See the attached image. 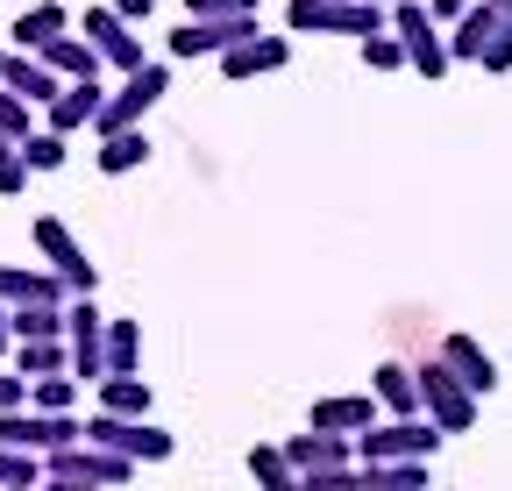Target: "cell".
I'll use <instances>...</instances> for the list:
<instances>
[{"label":"cell","mask_w":512,"mask_h":491,"mask_svg":"<svg viewBox=\"0 0 512 491\" xmlns=\"http://www.w3.org/2000/svg\"><path fill=\"white\" fill-rule=\"evenodd\" d=\"M79 36L100 50L107 72H136V65H143V36H136V22H128L121 8H86V15H79Z\"/></svg>","instance_id":"cell-9"},{"label":"cell","mask_w":512,"mask_h":491,"mask_svg":"<svg viewBox=\"0 0 512 491\" xmlns=\"http://www.w3.org/2000/svg\"><path fill=\"white\" fill-rule=\"evenodd\" d=\"M185 15H256V0H185Z\"/></svg>","instance_id":"cell-33"},{"label":"cell","mask_w":512,"mask_h":491,"mask_svg":"<svg viewBox=\"0 0 512 491\" xmlns=\"http://www.w3.org/2000/svg\"><path fill=\"white\" fill-rule=\"evenodd\" d=\"M72 399H79V378H72V371L29 378V406H43V413H72Z\"/></svg>","instance_id":"cell-24"},{"label":"cell","mask_w":512,"mask_h":491,"mask_svg":"<svg viewBox=\"0 0 512 491\" xmlns=\"http://www.w3.org/2000/svg\"><path fill=\"white\" fill-rule=\"evenodd\" d=\"M491 8H498V15H512V0H491Z\"/></svg>","instance_id":"cell-37"},{"label":"cell","mask_w":512,"mask_h":491,"mask_svg":"<svg viewBox=\"0 0 512 491\" xmlns=\"http://www.w3.org/2000/svg\"><path fill=\"white\" fill-rule=\"evenodd\" d=\"M463 8H470V0H427V15H434V22H441V29H448V22H456V15H463Z\"/></svg>","instance_id":"cell-34"},{"label":"cell","mask_w":512,"mask_h":491,"mask_svg":"<svg viewBox=\"0 0 512 491\" xmlns=\"http://www.w3.org/2000/svg\"><path fill=\"white\" fill-rule=\"evenodd\" d=\"M370 392H377L384 413H420V378H413V363H399V356H384L370 371Z\"/></svg>","instance_id":"cell-18"},{"label":"cell","mask_w":512,"mask_h":491,"mask_svg":"<svg viewBox=\"0 0 512 491\" xmlns=\"http://www.w3.org/2000/svg\"><path fill=\"white\" fill-rule=\"evenodd\" d=\"M413 378H420V413L441 427V435H470V427H477V392L448 371L441 349H434L427 363H413Z\"/></svg>","instance_id":"cell-2"},{"label":"cell","mask_w":512,"mask_h":491,"mask_svg":"<svg viewBox=\"0 0 512 491\" xmlns=\"http://www.w3.org/2000/svg\"><path fill=\"white\" fill-rule=\"evenodd\" d=\"M100 100H107V86H100V79H64V86H57V100H50L43 114H50V129H57V136H79V129H93Z\"/></svg>","instance_id":"cell-12"},{"label":"cell","mask_w":512,"mask_h":491,"mask_svg":"<svg viewBox=\"0 0 512 491\" xmlns=\"http://www.w3.org/2000/svg\"><path fill=\"white\" fill-rule=\"evenodd\" d=\"M349 449H356V435H328V427H306V435L285 442V456H292V470H299L306 491H349L356 484Z\"/></svg>","instance_id":"cell-1"},{"label":"cell","mask_w":512,"mask_h":491,"mask_svg":"<svg viewBox=\"0 0 512 491\" xmlns=\"http://www.w3.org/2000/svg\"><path fill=\"white\" fill-rule=\"evenodd\" d=\"M128 477H136V456L100 449V442H86V435L43 456V484H57V491H72V484H128Z\"/></svg>","instance_id":"cell-3"},{"label":"cell","mask_w":512,"mask_h":491,"mask_svg":"<svg viewBox=\"0 0 512 491\" xmlns=\"http://www.w3.org/2000/svg\"><path fill=\"white\" fill-rule=\"evenodd\" d=\"M477 65H484V72H491V79H505V72H512V15H505V22H498V36H491V43H484V57H477Z\"/></svg>","instance_id":"cell-31"},{"label":"cell","mask_w":512,"mask_h":491,"mask_svg":"<svg viewBox=\"0 0 512 491\" xmlns=\"http://www.w3.org/2000/svg\"><path fill=\"white\" fill-rule=\"evenodd\" d=\"M363 65H370V72H406V43H399V29H370V36H363Z\"/></svg>","instance_id":"cell-27"},{"label":"cell","mask_w":512,"mask_h":491,"mask_svg":"<svg viewBox=\"0 0 512 491\" xmlns=\"http://www.w3.org/2000/svg\"><path fill=\"white\" fill-rule=\"evenodd\" d=\"M29 235H36V257H43L64 285H72V292H93V285H100V271H93V264H86V250H79V235L64 228L57 214H36V228H29Z\"/></svg>","instance_id":"cell-10"},{"label":"cell","mask_w":512,"mask_h":491,"mask_svg":"<svg viewBox=\"0 0 512 491\" xmlns=\"http://www.w3.org/2000/svg\"><path fill=\"white\" fill-rule=\"evenodd\" d=\"M143 363V328L136 321H107V371H136Z\"/></svg>","instance_id":"cell-26"},{"label":"cell","mask_w":512,"mask_h":491,"mask_svg":"<svg viewBox=\"0 0 512 491\" xmlns=\"http://www.w3.org/2000/svg\"><path fill=\"white\" fill-rule=\"evenodd\" d=\"M356 484H377V491H420V484H427V456H399V463H356Z\"/></svg>","instance_id":"cell-20"},{"label":"cell","mask_w":512,"mask_h":491,"mask_svg":"<svg viewBox=\"0 0 512 491\" xmlns=\"http://www.w3.org/2000/svg\"><path fill=\"white\" fill-rule=\"evenodd\" d=\"M441 356H448V371H456L477 399L498 392V363H491V349H484L477 335H463V328H456V335H441Z\"/></svg>","instance_id":"cell-14"},{"label":"cell","mask_w":512,"mask_h":491,"mask_svg":"<svg viewBox=\"0 0 512 491\" xmlns=\"http://www.w3.org/2000/svg\"><path fill=\"white\" fill-rule=\"evenodd\" d=\"M64 143H72V136L29 129V136H22V164H29V171H57V164H64Z\"/></svg>","instance_id":"cell-28"},{"label":"cell","mask_w":512,"mask_h":491,"mask_svg":"<svg viewBox=\"0 0 512 491\" xmlns=\"http://www.w3.org/2000/svg\"><path fill=\"white\" fill-rule=\"evenodd\" d=\"M285 65H292V36H264V29H249L242 43L221 50V72H228V79H271V72H285Z\"/></svg>","instance_id":"cell-11"},{"label":"cell","mask_w":512,"mask_h":491,"mask_svg":"<svg viewBox=\"0 0 512 491\" xmlns=\"http://www.w3.org/2000/svg\"><path fill=\"white\" fill-rule=\"evenodd\" d=\"M448 435L427 420V413H392V420H370L356 435V456L363 463H399V456H434Z\"/></svg>","instance_id":"cell-5"},{"label":"cell","mask_w":512,"mask_h":491,"mask_svg":"<svg viewBox=\"0 0 512 491\" xmlns=\"http://www.w3.org/2000/svg\"><path fill=\"white\" fill-rule=\"evenodd\" d=\"M0 484H8V491L43 484V456H36V449H15V442H0Z\"/></svg>","instance_id":"cell-25"},{"label":"cell","mask_w":512,"mask_h":491,"mask_svg":"<svg viewBox=\"0 0 512 491\" xmlns=\"http://www.w3.org/2000/svg\"><path fill=\"white\" fill-rule=\"evenodd\" d=\"M86 442H100V449H121V456H136V463H164V456L178 449V442L164 435V427H150L143 413H107V406L86 420Z\"/></svg>","instance_id":"cell-8"},{"label":"cell","mask_w":512,"mask_h":491,"mask_svg":"<svg viewBox=\"0 0 512 491\" xmlns=\"http://www.w3.org/2000/svg\"><path fill=\"white\" fill-rule=\"evenodd\" d=\"M249 477L264 484V491H299V470H292V456L278 442H256L249 449Z\"/></svg>","instance_id":"cell-22"},{"label":"cell","mask_w":512,"mask_h":491,"mask_svg":"<svg viewBox=\"0 0 512 491\" xmlns=\"http://www.w3.org/2000/svg\"><path fill=\"white\" fill-rule=\"evenodd\" d=\"M15 356V328H8V299H0V363Z\"/></svg>","instance_id":"cell-36"},{"label":"cell","mask_w":512,"mask_h":491,"mask_svg":"<svg viewBox=\"0 0 512 491\" xmlns=\"http://www.w3.org/2000/svg\"><path fill=\"white\" fill-rule=\"evenodd\" d=\"M143 157H150V136H143V129H114V136H100V171H107V178L136 171Z\"/></svg>","instance_id":"cell-21"},{"label":"cell","mask_w":512,"mask_h":491,"mask_svg":"<svg viewBox=\"0 0 512 491\" xmlns=\"http://www.w3.org/2000/svg\"><path fill=\"white\" fill-rule=\"evenodd\" d=\"M370 420H377V392H328L306 413V427H328V435H363Z\"/></svg>","instance_id":"cell-13"},{"label":"cell","mask_w":512,"mask_h":491,"mask_svg":"<svg viewBox=\"0 0 512 491\" xmlns=\"http://www.w3.org/2000/svg\"><path fill=\"white\" fill-rule=\"evenodd\" d=\"M29 186V164H22V143L0 136V193H22Z\"/></svg>","instance_id":"cell-30"},{"label":"cell","mask_w":512,"mask_h":491,"mask_svg":"<svg viewBox=\"0 0 512 491\" xmlns=\"http://www.w3.org/2000/svg\"><path fill=\"white\" fill-rule=\"evenodd\" d=\"M36 129V100H22V93H8V86H0V136H29Z\"/></svg>","instance_id":"cell-29"},{"label":"cell","mask_w":512,"mask_h":491,"mask_svg":"<svg viewBox=\"0 0 512 491\" xmlns=\"http://www.w3.org/2000/svg\"><path fill=\"white\" fill-rule=\"evenodd\" d=\"M36 57H43L57 79H100V50L86 36H72V29H57L50 43H36Z\"/></svg>","instance_id":"cell-17"},{"label":"cell","mask_w":512,"mask_h":491,"mask_svg":"<svg viewBox=\"0 0 512 491\" xmlns=\"http://www.w3.org/2000/svg\"><path fill=\"white\" fill-rule=\"evenodd\" d=\"M0 86H8V93H22V100H36V107H50L64 79L43 65L36 50H8V65H0Z\"/></svg>","instance_id":"cell-16"},{"label":"cell","mask_w":512,"mask_h":491,"mask_svg":"<svg viewBox=\"0 0 512 491\" xmlns=\"http://www.w3.org/2000/svg\"><path fill=\"white\" fill-rule=\"evenodd\" d=\"M285 29L292 36H370V29H392V15L377 0H292Z\"/></svg>","instance_id":"cell-4"},{"label":"cell","mask_w":512,"mask_h":491,"mask_svg":"<svg viewBox=\"0 0 512 491\" xmlns=\"http://www.w3.org/2000/svg\"><path fill=\"white\" fill-rule=\"evenodd\" d=\"M0 65H8V50H0Z\"/></svg>","instance_id":"cell-38"},{"label":"cell","mask_w":512,"mask_h":491,"mask_svg":"<svg viewBox=\"0 0 512 491\" xmlns=\"http://www.w3.org/2000/svg\"><path fill=\"white\" fill-rule=\"evenodd\" d=\"M498 8H491V0H470V8L456 15V22H448V57H456V65H477V57H484V43L498 36Z\"/></svg>","instance_id":"cell-15"},{"label":"cell","mask_w":512,"mask_h":491,"mask_svg":"<svg viewBox=\"0 0 512 491\" xmlns=\"http://www.w3.org/2000/svg\"><path fill=\"white\" fill-rule=\"evenodd\" d=\"M392 29H399V43H406V65L420 72V79H441L456 57H448V36H441V22L427 15V0H392Z\"/></svg>","instance_id":"cell-7"},{"label":"cell","mask_w":512,"mask_h":491,"mask_svg":"<svg viewBox=\"0 0 512 491\" xmlns=\"http://www.w3.org/2000/svg\"><path fill=\"white\" fill-rule=\"evenodd\" d=\"M100 406H107V413H150V385H143L136 371H107V378H100Z\"/></svg>","instance_id":"cell-23"},{"label":"cell","mask_w":512,"mask_h":491,"mask_svg":"<svg viewBox=\"0 0 512 491\" xmlns=\"http://www.w3.org/2000/svg\"><path fill=\"white\" fill-rule=\"evenodd\" d=\"M164 93H171V72L143 57L136 72H121V93H107V100H100L93 129H100V136H114V129H143V114H150Z\"/></svg>","instance_id":"cell-6"},{"label":"cell","mask_w":512,"mask_h":491,"mask_svg":"<svg viewBox=\"0 0 512 491\" xmlns=\"http://www.w3.org/2000/svg\"><path fill=\"white\" fill-rule=\"evenodd\" d=\"M107 8H121V15H128V22H143V15H150V8H157V0H107Z\"/></svg>","instance_id":"cell-35"},{"label":"cell","mask_w":512,"mask_h":491,"mask_svg":"<svg viewBox=\"0 0 512 491\" xmlns=\"http://www.w3.org/2000/svg\"><path fill=\"white\" fill-rule=\"evenodd\" d=\"M57 29H72V15H64L57 0H36V8H22V15H15V29H8V36H15V50H36V43H50Z\"/></svg>","instance_id":"cell-19"},{"label":"cell","mask_w":512,"mask_h":491,"mask_svg":"<svg viewBox=\"0 0 512 491\" xmlns=\"http://www.w3.org/2000/svg\"><path fill=\"white\" fill-rule=\"evenodd\" d=\"M8 406H29V378L15 371V363H0V413Z\"/></svg>","instance_id":"cell-32"},{"label":"cell","mask_w":512,"mask_h":491,"mask_svg":"<svg viewBox=\"0 0 512 491\" xmlns=\"http://www.w3.org/2000/svg\"><path fill=\"white\" fill-rule=\"evenodd\" d=\"M377 8H392V0H377Z\"/></svg>","instance_id":"cell-39"}]
</instances>
